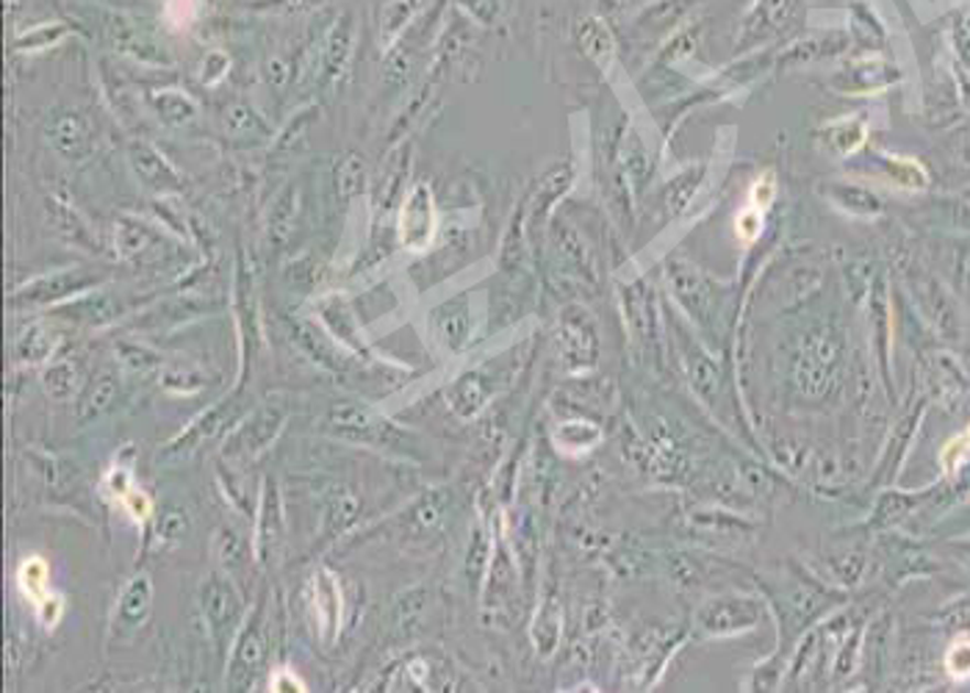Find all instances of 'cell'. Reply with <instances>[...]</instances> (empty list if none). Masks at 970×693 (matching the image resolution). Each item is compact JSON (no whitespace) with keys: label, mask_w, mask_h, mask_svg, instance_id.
Segmentation results:
<instances>
[{"label":"cell","mask_w":970,"mask_h":693,"mask_svg":"<svg viewBox=\"0 0 970 693\" xmlns=\"http://www.w3.org/2000/svg\"><path fill=\"white\" fill-rule=\"evenodd\" d=\"M352 45H356V14L341 12L334 20L330 31L325 34V51H321V84H339L341 75L350 64Z\"/></svg>","instance_id":"cell-1"},{"label":"cell","mask_w":970,"mask_h":693,"mask_svg":"<svg viewBox=\"0 0 970 693\" xmlns=\"http://www.w3.org/2000/svg\"><path fill=\"white\" fill-rule=\"evenodd\" d=\"M433 230H436V208H433V195L425 184L416 186L411 197L405 201L400 217V239L411 250H422L430 245Z\"/></svg>","instance_id":"cell-2"},{"label":"cell","mask_w":970,"mask_h":693,"mask_svg":"<svg viewBox=\"0 0 970 693\" xmlns=\"http://www.w3.org/2000/svg\"><path fill=\"white\" fill-rule=\"evenodd\" d=\"M106 23H109V36H111V42H115L117 51L142 53L144 58H153L155 42L148 40V36L139 31L137 20L128 18V14H122V12H111L109 18H106Z\"/></svg>","instance_id":"cell-3"},{"label":"cell","mask_w":970,"mask_h":693,"mask_svg":"<svg viewBox=\"0 0 970 693\" xmlns=\"http://www.w3.org/2000/svg\"><path fill=\"white\" fill-rule=\"evenodd\" d=\"M419 7L422 0H389L383 7V12H380V31H378L380 45L383 47L396 45L400 34L408 29V23L416 18Z\"/></svg>","instance_id":"cell-4"},{"label":"cell","mask_w":970,"mask_h":693,"mask_svg":"<svg viewBox=\"0 0 970 693\" xmlns=\"http://www.w3.org/2000/svg\"><path fill=\"white\" fill-rule=\"evenodd\" d=\"M47 137L56 144L58 153L75 159L80 153V148H84V142H87V122L80 120L78 115H58L47 126Z\"/></svg>","instance_id":"cell-5"},{"label":"cell","mask_w":970,"mask_h":693,"mask_svg":"<svg viewBox=\"0 0 970 693\" xmlns=\"http://www.w3.org/2000/svg\"><path fill=\"white\" fill-rule=\"evenodd\" d=\"M153 104H155V109H159V115L164 117L167 122H175V126H181V122H189L197 111V106L192 104L184 93H161V95H155Z\"/></svg>","instance_id":"cell-6"},{"label":"cell","mask_w":970,"mask_h":693,"mask_svg":"<svg viewBox=\"0 0 970 693\" xmlns=\"http://www.w3.org/2000/svg\"><path fill=\"white\" fill-rule=\"evenodd\" d=\"M67 34V25L62 23H45L40 29H31L25 31L23 36H18V47L20 51H36V47H51L56 45L62 36Z\"/></svg>","instance_id":"cell-7"},{"label":"cell","mask_w":970,"mask_h":693,"mask_svg":"<svg viewBox=\"0 0 970 693\" xmlns=\"http://www.w3.org/2000/svg\"><path fill=\"white\" fill-rule=\"evenodd\" d=\"M321 3H325V0H253L250 7L270 14H294V12H308V9L321 7Z\"/></svg>","instance_id":"cell-8"},{"label":"cell","mask_w":970,"mask_h":693,"mask_svg":"<svg viewBox=\"0 0 970 693\" xmlns=\"http://www.w3.org/2000/svg\"><path fill=\"white\" fill-rule=\"evenodd\" d=\"M948 674L957 676V680H964L970 676V641H957L951 649H948Z\"/></svg>","instance_id":"cell-9"},{"label":"cell","mask_w":970,"mask_h":693,"mask_svg":"<svg viewBox=\"0 0 970 693\" xmlns=\"http://www.w3.org/2000/svg\"><path fill=\"white\" fill-rule=\"evenodd\" d=\"M363 184V164L358 159H347L345 166L339 172V186H341V197L347 195H356Z\"/></svg>","instance_id":"cell-10"},{"label":"cell","mask_w":970,"mask_h":693,"mask_svg":"<svg viewBox=\"0 0 970 693\" xmlns=\"http://www.w3.org/2000/svg\"><path fill=\"white\" fill-rule=\"evenodd\" d=\"M735 230L743 241H754L760 236V230H763V214L754 212V208H746V212H741V217H738Z\"/></svg>","instance_id":"cell-11"},{"label":"cell","mask_w":970,"mask_h":693,"mask_svg":"<svg viewBox=\"0 0 970 693\" xmlns=\"http://www.w3.org/2000/svg\"><path fill=\"white\" fill-rule=\"evenodd\" d=\"M225 73H228V56L222 51L208 53L206 62H203V84H217Z\"/></svg>","instance_id":"cell-12"},{"label":"cell","mask_w":970,"mask_h":693,"mask_svg":"<svg viewBox=\"0 0 970 693\" xmlns=\"http://www.w3.org/2000/svg\"><path fill=\"white\" fill-rule=\"evenodd\" d=\"M968 450H970V427L964 430V433L959 438L948 442L946 453H942V464H946V469L948 472L957 469V464L964 458V453H968Z\"/></svg>","instance_id":"cell-13"},{"label":"cell","mask_w":970,"mask_h":693,"mask_svg":"<svg viewBox=\"0 0 970 693\" xmlns=\"http://www.w3.org/2000/svg\"><path fill=\"white\" fill-rule=\"evenodd\" d=\"M197 14V3L195 0H170V20L178 25L192 23Z\"/></svg>","instance_id":"cell-14"},{"label":"cell","mask_w":970,"mask_h":693,"mask_svg":"<svg viewBox=\"0 0 970 693\" xmlns=\"http://www.w3.org/2000/svg\"><path fill=\"white\" fill-rule=\"evenodd\" d=\"M752 197H758L760 206H769L771 197H774V184H771L769 175H765V178L760 181L758 186H754V190H752Z\"/></svg>","instance_id":"cell-15"}]
</instances>
